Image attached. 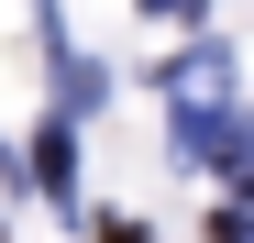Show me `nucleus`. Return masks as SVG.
Instances as JSON below:
<instances>
[{"label":"nucleus","mask_w":254,"mask_h":243,"mask_svg":"<svg viewBox=\"0 0 254 243\" xmlns=\"http://www.w3.org/2000/svg\"><path fill=\"white\" fill-rule=\"evenodd\" d=\"M155 11H188V0H155Z\"/></svg>","instance_id":"1"}]
</instances>
